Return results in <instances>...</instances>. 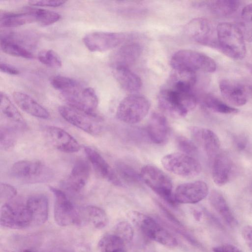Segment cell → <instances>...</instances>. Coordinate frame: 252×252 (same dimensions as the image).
<instances>
[{"label": "cell", "mask_w": 252, "mask_h": 252, "mask_svg": "<svg viewBox=\"0 0 252 252\" xmlns=\"http://www.w3.org/2000/svg\"><path fill=\"white\" fill-rule=\"evenodd\" d=\"M177 144L182 153L194 158L197 155V147L191 140L184 136H179L177 139Z\"/></svg>", "instance_id": "ab89813d"}, {"label": "cell", "mask_w": 252, "mask_h": 252, "mask_svg": "<svg viewBox=\"0 0 252 252\" xmlns=\"http://www.w3.org/2000/svg\"><path fill=\"white\" fill-rule=\"evenodd\" d=\"M235 172V165L230 157L219 153L213 159L212 175L214 183L219 186L227 184Z\"/></svg>", "instance_id": "ffe728a7"}, {"label": "cell", "mask_w": 252, "mask_h": 252, "mask_svg": "<svg viewBox=\"0 0 252 252\" xmlns=\"http://www.w3.org/2000/svg\"><path fill=\"white\" fill-rule=\"evenodd\" d=\"M33 22H35V19L31 8L22 12L0 13V24L2 27L14 28Z\"/></svg>", "instance_id": "f1b7e54d"}, {"label": "cell", "mask_w": 252, "mask_h": 252, "mask_svg": "<svg viewBox=\"0 0 252 252\" xmlns=\"http://www.w3.org/2000/svg\"><path fill=\"white\" fill-rule=\"evenodd\" d=\"M222 97L230 104L241 106L247 101V95L244 87L240 83L232 80L223 79L219 84Z\"/></svg>", "instance_id": "603a6c76"}, {"label": "cell", "mask_w": 252, "mask_h": 252, "mask_svg": "<svg viewBox=\"0 0 252 252\" xmlns=\"http://www.w3.org/2000/svg\"><path fill=\"white\" fill-rule=\"evenodd\" d=\"M221 247L224 252H243L237 247L230 244L224 245Z\"/></svg>", "instance_id": "681fc988"}, {"label": "cell", "mask_w": 252, "mask_h": 252, "mask_svg": "<svg viewBox=\"0 0 252 252\" xmlns=\"http://www.w3.org/2000/svg\"><path fill=\"white\" fill-rule=\"evenodd\" d=\"M237 26L239 27L245 40L249 42H252V25L241 21Z\"/></svg>", "instance_id": "f6af8a7d"}, {"label": "cell", "mask_w": 252, "mask_h": 252, "mask_svg": "<svg viewBox=\"0 0 252 252\" xmlns=\"http://www.w3.org/2000/svg\"><path fill=\"white\" fill-rule=\"evenodd\" d=\"M128 215L149 239L169 248L177 246L176 238L153 218L137 211H131Z\"/></svg>", "instance_id": "8992f818"}, {"label": "cell", "mask_w": 252, "mask_h": 252, "mask_svg": "<svg viewBox=\"0 0 252 252\" xmlns=\"http://www.w3.org/2000/svg\"><path fill=\"white\" fill-rule=\"evenodd\" d=\"M108 223L105 212L101 208L93 205H88L78 209L76 225H90L97 229L105 227Z\"/></svg>", "instance_id": "7402d4cb"}, {"label": "cell", "mask_w": 252, "mask_h": 252, "mask_svg": "<svg viewBox=\"0 0 252 252\" xmlns=\"http://www.w3.org/2000/svg\"><path fill=\"white\" fill-rule=\"evenodd\" d=\"M98 98L95 91L91 87L83 89L73 101L71 107L90 114H96Z\"/></svg>", "instance_id": "4dcf8cb0"}, {"label": "cell", "mask_w": 252, "mask_h": 252, "mask_svg": "<svg viewBox=\"0 0 252 252\" xmlns=\"http://www.w3.org/2000/svg\"><path fill=\"white\" fill-rule=\"evenodd\" d=\"M170 64L175 71L191 72L196 71L213 72L216 63L210 57L202 53L183 49L175 53L171 57Z\"/></svg>", "instance_id": "3957f363"}, {"label": "cell", "mask_w": 252, "mask_h": 252, "mask_svg": "<svg viewBox=\"0 0 252 252\" xmlns=\"http://www.w3.org/2000/svg\"><path fill=\"white\" fill-rule=\"evenodd\" d=\"M202 104L206 108L219 113L231 114L237 113L238 112L237 109L227 105L218 97L211 94H207L204 96Z\"/></svg>", "instance_id": "e575fe53"}, {"label": "cell", "mask_w": 252, "mask_h": 252, "mask_svg": "<svg viewBox=\"0 0 252 252\" xmlns=\"http://www.w3.org/2000/svg\"><path fill=\"white\" fill-rule=\"evenodd\" d=\"M0 69L1 72L11 75H16L20 73L17 68L5 63H0Z\"/></svg>", "instance_id": "c3c4849f"}, {"label": "cell", "mask_w": 252, "mask_h": 252, "mask_svg": "<svg viewBox=\"0 0 252 252\" xmlns=\"http://www.w3.org/2000/svg\"><path fill=\"white\" fill-rule=\"evenodd\" d=\"M251 71L252 72V67H251Z\"/></svg>", "instance_id": "db71d44e"}, {"label": "cell", "mask_w": 252, "mask_h": 252, "mask_svg": "<svg viewBox=\"0 0 252 252\" xmlns=\"http://www.w3.org/2000/svg\"><path fill=\"white\" fill-rule=\"evenodd\" d=\"M218 48L225 55L234 60H242L246 55L244 38L237 25L221 22L217 29Z\"/></svg>", "instance_id": "7a4b0ae2"}, {"label": "cell", "mask_w": 252, "mask_h": 252, "mask_svg": "<svg viewBox=\"0 0 252 252\" xmlns=\"http://www.w3.org/2000/svg\"><path fill=\"white\" fill-rule=\"evenodd\" d=\"M209 201L214 209L229 226L234 227L238 223L223 195L216 190H213L209 195Z\"/></svg>", "instance_id": "f546056e"}, {"label": "cell", "mask_w": 252, "mask_h": 252, "mask_svg": "<svg viewBox=\"0 0 252 252\" xmlns=\"http://www.w3.org/2000/svg\"><path fill=\"white\" fill-rule=\"evenodd\" d=\"M195 82L196 80L188 75L174 73L169 86L162 89L158 95L160 109L176 118L186 116L197 103L193 91Z\"/></svg>", "instance_id": "6da1fadb"}, {"label": "cell", "mask_w": 252, "mask_h": 252, "mask_svg": "<svg viewBox=\"0 0 252 252\" xmlns=\"http://www.w3.org/2000/svg\"><path fill=\"white\" fill-rule=\"evenodd\" d=\"M38 61L47 66L52 68H60L62 65V61L59 55L51 49H44L37 54Z\"/></svg>", "instance_id": "74e56055"}, {"label": "cell", "mask_w": 252, "mask_h": 252, "mask_svg": "<svg viewBox=\"0 0 252 252\" xmlns=\"http://www.w3.org/2000/svg\"><path fill=\"white\" fill-rule=\"evenodd\" d=\"M189 130L196 144L203 149L209 158L213 159L219 153L220 146L218 135L208 128L199 126H190Z\"/></svg>", "instance_id": "2e32d148"}, {"label": "cell", "mask_w": 252, "mask_h": 252, "mask_svg": "<svg viewBox=\"0 0 252 252\" xmlns=\"http://www.w3.org/2000/svg\"><path fill=\"white\" fill-rule=\"evenodd\" d=\"M90 174L89 163L83 159L77 160L68 176L64 180V188L73 192H78L85 186Z\"/></svg>", "instance_id": "44dd1931"}, {"label": "cell", "mask_w": 252, "mask_h": 252, "mask_svg": "<svg viewBox=\"0 0 252 252\" xmlns=\"http://www.w3.org/2000/svg\"><path fill=\"white\" fill-rule=\"evenodd\" d=\"M187 35L194 41L211 47H218L217 32L212 24L207 19L196 18L185 27Z\"/></svg>", "instance_id": "7c38bea8"}, {"label": "cell", "mask_w": 252, "mask_h": 252, "mask_svg": "<svg viewBox=\"0 0 252 252\" xmlns=\"http://www.w3.org/2000/svg\"><path fill=\"white\" fill-rule=\"evenodd\" d=\"M13 97L17 105L26 113L39 118H49V112L30 95L21 92H14Z\"/></svg>", "instance_id": "4316f807"}, {"label": "cell", "mask_w": 252, "mask_h": 252, "mask_svg": "<svg viewBox=\"0 0 252 252\" xmlns=\"http://www.w3.org/2000/svg\"><path fill=\"white\" fill-rule=\"evenodd\" d=\"M114 233L122 239L127 244L131 241L134 235L132 226L127 221H122L115 226Z\"/></svg>", "instance_id": "f35d334b"}, {"label": "cell", "mask_w": 252, "mask_h": 252, "mask_svg": "<svg viewBox=\"0 0 252 252\" xmlns=\"http://www.w3.org/2000/svg\"><path fill=\"white\" fill-rule=\"evenodd\" d=\"M31 214L32 223L36 225L44 224L47 220L49 214L48 198L43 194L31 196L26 202Z\"/></svg>", "instance_id": "d4e9b609"}, {"label": "cell", "mask_w": 252, "mask_h": 252, "mask_svg": "<svg viewBox=\"0 0 252 252\" xmlns=\"http://www.w3.org/2000/svg\"><path fill=\"white\" fill-rule=\"evenodd\" d=\"M66 2L64 0H31L29 2L33 6L59 7Z\"/></svg>", "instance_id": "ee69618b"}, {"label": "cell", "mask_w": 252, "mask_h": 252, "mask_svg": "<svg viewBox=\"0 0 252 252\" xmlns=\"http://www.w3.org/2000/svg\"><path fill=\"white\" fill-rule=\"evenodd\" d=\"M126 243L116 234L104 236L98 243L100 252H126Z\"/></svg>", "instance_id": "d6a6232c"}, {"label": "cell", "mask_w": 252, "mask_h": 252, "mask_svg": "<svg viewBox=\"0 0 252 252\" xmlns=\"http://www.w3.org/2000/svg\"><path fill=\"white\" fill-rule=\"evenodd\" d=\"M252 188V186H251Z\"/></svg>", "instance_id": "11a10c76"}, {"label": "cell", "mask_w": 252, "mask_h": 252, "mask_svg": "<svg viewBox=\"0 0 252 252\" xmlns=\"http://www.w3.org/2000/svg\"><path fill=\"white\" fill-rule=\"evenodd\" d=\"M150 106V101L144 96L132 94L124 98L119 103L116 116L125 123L137 124L147 116Z\"/></svg>", "instance_id": "5b68a950"}, {"label": "cell", "mask_w": 252, "mask_h": 252, "mask_svg": "<svg viewBox=\"0 0 252 252\" xmlns=\"http://www.w3.org/2000/svg\"><path fill=\"white\" fill-rule=\"evenodd\" d=\"M208 193L207 184L202 181H196L179 185L174 195L177 203L195 204L206 198Z\"/></svg>", "instance_id": "9a60e30c"}, {"label": "cell", "mask_w": 252, "mask_h": 252, "mask_svg": "<svg viewBox=\"0 0 252 252\" xmlns=\"http://www.w3.org/2000/svg\"><path fill=\"white\" fill-rule=\"evenodd\" d=\"M242 235L246 243L252 251V226H245L242 229Z\"/></svg>", "instance_id": "7dc6e473"}, {"label": "cell", "mask_w": 252, "mask_h": 252, "mask_svg": "<svg viewBox=\"0 0 252 252\" xmlns=\"http://www.w3.org/2000/svg\"><path fill=\"white\" fill-rule=\"evenodd\" d=\"M241 21L252 25V3L246 5L241 13Z\"/></svg>", "instance_id": "bcb514c9"}, {"label": "cell", "mask_w": 252, "mask_h": 252, "mask_svg": "<svg viewBox=\"0 0 252 252\" xmlns=\"http://www.w3.org/2000/svg\"><path fill=\"white\" fill-rule=\"evenodd\" d=\"M214 252H224L221 247H216L213 249Z\"/></svg>", "instance_id": "816d5d0a"}, {"label": "cell", "mask_w": 252, "mask_h": 252, "mask_svg": "<svg viewBox=\"0 0 252 252\" xmlns=\"http://www.w3.org/2000/svg\"><path fill=\"white\" fill-rule=\"evenodd\" d=\"M113 72L117 81L125 91L133 93L138 91L142 87L141 78L129 68L113 67Z\"/></svg>", "instance_id": "83f0119b"}, {"label": "cell", "mask_w": 252, "mask_h": 252, "mask_svg": "<svg viewBox=\"0 0 252 252\" xmlns=\"http://www.w3.org/2000/svg\"><path fill=\"white\" fill-rule=\"evenodd\" d=\"M0 127L17 132L26 128V123L22 115L12 103L7 95L0 92Z\"/></svg>", "instance_id": "5bb4252c"}, {"label": "cell", "mask_w": 252, "mask_h": 252, "mask_svg": "<svg viewBox=\"0 0 252 252\" xmlns=\"http://www.w3.org/2000/svg\"><path fill=\"white\" fill-rule=\"evenodd\" d=\"M0 49L1 51L9 55L32 59L33 55L22 44L5 35L0 37Z\"/></svg>", "instance_id": "1f68e13d"}, {"label": "cell", "mask_w": 252, "mask_h": 252, "mask_svg": "<svg viewBox=\"0 0 252 252\" xmlns=\"http://www.w3.org/2000/svg\"><path fill=\"white\" fill-rule=\"evenodd\" d=\"M17 194V190L13 186L6 183H1L0 196L1 201L5 203L10 201Z\"/></svg>", "instance_id": "b9f144b4"}, {"label": "cell", "mask_w": 252, "mask_h": 252, "mask_svg": "<svg viewBox=\"0 0 252 252\" xmlns=\"http://www.w3.org/2000/svg\"><path fill=\"white\" fill-rule=\"evenodd\" d=\"M35 22L42 27L48 26L59 21L61 15L55 11L42 8H32Z\"/></svg>", "instance_id": "d590c367"}, {"label": "cell", "mask_w": 252, "mask_h": 252, "mask_svg": "<svg viewBox=\"0 0 252 252\" xmlns=\"http://www.w3.org/2000/svg\"><path fill=\"white\" fill-rule=\"evenodd\" d=\"M0 223L4 227L14 229L30 226L32 224V219L26 203H4L0 209Z\"/></svg>", "instance_id": "30bf717a"}, {"label": "cell", "mask_w": 252, "mask_h": 252, "mask_svg": "<svg viewBox=\"0 0 252 252\" xmlns=\"http://www.w3.org/2000/svg\"><path fill=\"white\" fill-rule=\"evenodd\" d=\"M142 180L155 192L172 206L178 203L172 192L171 179L158 167L148 164L140 172Z\"/></svg>", "instance_id": "277c9868"}, {"label": "cell", "mask_w": 252, "mask_h": 252, "mask_svg": "<svg viewBox=\"0 0 252 252\" xmlns=\"http://www.w3.org/2000/svg\"><path fill=\"white\" fill-rule=\"evenodd\" d=\"M232 141L236 149L240 152L245 151L249 147V137L245 133H239L232 135Z\"/></svg>", "instance_id": "7bdbcfd3"}, {"label": "cell", "mask_w": 252, "mask_h": 252, "mask_svg": "<svg viewBox=\"0 0 252 252\" xmlns=\"http://www.w3.org/2000/svg\"><path fill=\"white\" fill-rule=\"evenodd\" d=\"M131 36L126 32H94L87 34L83 41L91 52H101L116 48L128 40Z\"/></svg>", "instance_id": "8fae6325"}, {"label": "cell", "mask_w": 252, "mask_h": 252, "mask_svg": "<svg viewBox=\"0 0 252 252\" xmlns=\"http://www.w3.org/2000/svg\"><path fill=\"white\" fill-rule=\"evenodd\" d=\"M193 216L197 220H200L202 216V213L198 210H194Z\"/></svg>", "instance_id": "f907efd6"}, {"label": "cell", "mask_w": 252, "mask_h": 252, "mask_svg": "<svg viewBox=\"0 0 252 252\" xmlns=\"http://www.w3.org/2000/svg\"><path fill=\"white\" fill-rule=\"evenodd\" d=\"M161 163L166 170L185 178L194 177L198 175L202 170L197 159L182 152L164 156L161 159Z\"/></svg>", "instance_id": "ba28073f"}, {"label": "cell", "mask_w": 252, "mask_h": 252, "mask_svg": "<svg viewBox=\"0 0 252 252\" xmlns=\"http://www.w3.org/2000/svg\"><path fill=\"white\" fill-rule=\"evenodd\" d=\"M241 2L235 0H216L197 1L194 7L206 9L216 15L226 17L234 14L239 9Z\"/></svg>", "instance_id": "484cf974"}, {"label": "cell", "mask_w": 252, "mask_h": 252, "mask_svg": "<svg viewBox=\"0 0 252 252\" xmlns=\"http://www.w3.org/2000/svg\"><path fill=\"white\" fill-rule=\"evenodd\" d=\"M45 135L57 149L65 153H74L80 149L76 139L64 129L55 126H48L44 129Z\"/></svg>", "instance_id": "e0dca14e"}, {"label": "cell", "mask_w": 252, "mask_h": 252, "mask_svg": "<svg viewBox=\"0 0 252 252\" xmlns=\"http://www.w3.org/2000/svg\"><path fill=\"white\" fill-rule=\"evenodd\" d=\"M146 132L153 143L157 145L165 143L170 135V128L166 117L161 113H153L148 122Z\"/></svg>", "instance_id": "ac0fdd59"}, {"label": "cell", "mask_w": 252, "mask_h": 252, "mask_svg": "<svg viewBox=\"0 0 252 252\" xmlns=\"http://www.w3.org/2000/svg\"><path fill=\"white\" fill-rule=\"evenodd\" d=\"M85 152L97 175L113 185L123 186L120 178L102 156L91 147H85Z\"/></svg>", "instance_id": "d6986e66"}, {"label": "cell", "mask_w": 252, "mask_h": 252, "mask_svg": "<svg viewBox=\"0 0 252 252\" xmlns=\"http://www.w3.org/2000/svg\"><path fill=\"white\" fill-rule=\"evenodd\" d=\"M142 52L140 44L129 42L122 46L112 57V66L128 67L139 58Z\"/></svg>", "instance_id": "cb8c5ba5"}, {"label": "cell", "mask_w": 252, "mask_h": 252, "mask_svg": "<svg viewBox=\"0 0 252 252\" xmlns=\"http://www.w3.org/2000/svg\"><path fill=\"white\" fill-rule=\"evenodd\" d=\"M52 87L61 92L62 94L81 91L80 85L75 79L63 75L53 76L50 81Z\"/></svg>", "instance_id": "836d02e7"}, {"label": "cell", "mask_w": 252, "mask_h": 252, "mask_svg": "<svg viewBox=\"0 0 252 252\" xmlns=\"http://www.w3.org/2000/svg\"><path fill=\"white\" fill-rule=\"evenodd\" d=\"M11 173L16 179L27 183L46 182L53 176L51 169L40 161L22 160L12 165Z\"/></svg>", "instance_id": "52a82bcc"}, {"label": "cell", "mask_w": 252, "mask_h": 252, "mask_svg": "<svg viewBox=\"0 0 252 252\" xmlns=\"http://www.w3.org/2000/svg\"><path fill=\"white\" fill-rule=\"evenodd\" d=\"M20 252H36L34 251L29 250V249H25L21 251Z\"/></svg>", "instance_id": "f5cc1de1"}, {"label": "cell", "mask_w": 252, "mask_h": 252, "mask_svg": "<svg viewBox=\"0 0 252 252\" xmlns=\"http://www.w3.org/2000/svg\"><path fill=\"white\" fill-rule=\"evenodd\" d=\"M15 134L16 132L13 130L0 127V147L6 150L12 147L15 142Z\"/></svg>", "instance_id": "60d3db41"}, {"label": "cell", "mask_w": 252, "mask_h": 252, "mask_svg": "<svg viewBox=\"0 0 252 252\" xmlns=\"http://www.w3.org/2000/svg\"><path fill=\"white\" fill-rule=\"evenodd\" d=\"M55 197L54 219L61 226L77 224L78 209H77L62 190L51 187Z\"/></svg>", "instance_id": "4fadbf2b"}, {"label": "cell", "mask_w": 252, "mask_h": 252, "mask_svg": "<svg viewBox=\"0 0 252 252\" xmlns=\"http://www.w3.org/2000/svg\"><path fill=\"white\" fill-rule=\"evenodd\" d=\"M116 172L119 177L127 182L139 183L142 181L140 173L125 163H117L116 165Z\"/></svg>", "instance_id": "8d00e7d4"}, {"label": "cell", "mask_w": 252, "mask_h": 252, "mask_svg": "<svg viewBox=\"0 0 252 252\" xmlns=\"http://www.w3.org/2000/svg\"><path fill=\"white\" fill-rule=\"evenodd\" d=\"M62 117L74 126L93 135H98L103 127V119L96 114H90L69 106H61Z\"/></svg>", "instance_id": "9c48e42d"}]
</instances>
